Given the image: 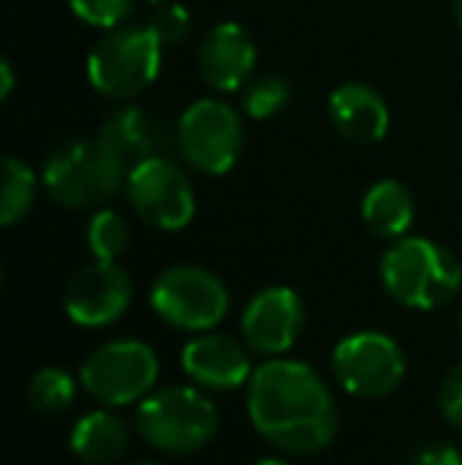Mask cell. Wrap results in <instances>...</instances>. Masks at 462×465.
<instances>
[{
  "instance_id": "6da1fadb",
  "label": "cell",
  "mask_w": 462,
  "mask_h": 465,
  "mask_svg": "<svg viewBox=\"0 0 462 465\" xmlns=\"http://www.w3.org/2000/svg\"><path fill=\"white\" fill-rule=\"evenodd\" d=\"M247 415L257 434L282 453L310 456L336 437V402L310 364L272 358L247 383Z\"/></svg>"
},
{
  "instance_id": "7a4b0ae2",
  "label": "cell",
  "mask_w": 462,
  "mask_h": 465,
  "mask_svg": "<svg viewBox=\"0 0 462 465\" xmlns=\"http://www.w3.org/2000/svg\"><path fill=\"white\" fill-rule=\"evenodd\" d=\"M127 159L105 136L70 140L48 155L42 184L64 209H99L127 187Z\"/></svg>"
},
{
  "instance_id": "3957f363",
  "label": "cell",
  "mask_w": 462,
  "mask_h": 465,
  "mask_svg": "<svg viewBox=\"0 0 462 465\" xmlns=\"http://www.w3.org/2000/svg\"><path fill=\"white\" fill-rule=\"evenodd\" d=\"M383 288L412 311H437L450 304L462 285V266L447 247L428 238H396L380 260Z\"/></svg>"
},
{
  "instance_id": "277c9868",
  "label": "cell",
  "mask_w": 462,
  "mask_h": 465,
  "mask_svg": "<svg viewBox=\"0 0 462 465\" xmlns=\"http://www.w3.org/2000/svg\"><path fill=\"white\" fill-rule=\"evenodd\" d=\"M136 428L143 440L172 456H191L210 447L219 430V409L193 386H165L140 402Z\"/></svg>"
},
{
  "instance_id": "5b68a950",
  "label": "cell",
  "mask_w": 462,
  "mask_h": 465,
  "mask_svg": "<svg viewBox=\"0 0 462 465\" xmlns=\"http://www.w3.org/2000/svg\"><path fill=\"white\" fill-rule=\"evenodd\" d=\"M162 51H165V45L149 25L112 29L102 35V42L89 54L86 76L99 95L127 102V98L146 93L159 80Z\"/></svg>"
},
{
  "instance_id": "8992f818",
  "label": "cell",
  "mask_w": 462,
  "mask_h": 465,
  "mask_svg": "<svg viewBox=\"0 0 462 465\" xmlns=\"http://www.w3.org/2000/svg\"><path fill=\"white\" fill-rule=\"evenodd\" d=\"M178 149L191 168L200 174H229L244 149V124L241 114L222 98H200L178 121Z\"/></svg>"
},
{
  "instance_id": "52a82bcc",
  "label": "cell",
  "mask_w": 462,
  "mask_h": 465,
  "mask_svg": "<svg viewBox=\"0 0 462 465\" xmlns=\"http://www.w3.org/2000/svg\"><path fill=\"white\" fill-rule=\"evenodd\" d=\"M149 304L168 326L187 332H210L229 313V288L210 270L172 266L152 282Z\"/></svg>"
},
{
  "instance_id": "ba28073f",
  "label": "cell",
  "mask_w": 462,
  "mask_h": 465,
  "mask_svg": "<svg viewBox=\"0 0 462 465\" xmlns=\"http://www.w3.org/2000/svg\"><path fill=\"white\" fill-rule=\"evenodd\" d=\"M159 380V358L140 339H117L83 361L80 383L102 405H130L143 399Z\"/></svg>"
},
{
  "instance_id": "9c48e42d",
  "label": "cell",
  "mask_w": 462,
  "mask_h": 465,
  "mask_svg": "<svg viewBox=\"0 0 462 465\" xmlns=\"http://www.w3.org/2000/svg\"><path fill=\"white\" fill-rule=\"evenodd\" d=\"M127 200L133 213L159 232H181L197 213L193 184L168 155H152L130 165Z\"/></svg>"
},
{
  "instance_id": "30bf717a",
  "label": "cell",
  "mask_w": 462,
  "mask_h": 465,
  "mask_svg": "<svg viewBox=\"0 0 462 465\" xmlns=\"http://www.w3.org/2000/svg\"><path fill=\"white\" fill-rule=\"evenodd\" d=\"M333 377L351 396L383 399L406 380V355L383 332H351L333 349Z\"/></svg>"
},
{
  "instance_id": "8fae6325",
  "label": "cell",
  "mask_w": 462,
  "mask_h": 465,
  "mask_svg": "<svg viewBox=\"0 0 462 465\" xmlns=\"http://www.w3.org/2000/svg\"><path fill=\"white\" fill-rule=\"evenodd\" d=\"M130 301H133V282H130L127 270H121L117 263L95 260L67 282L64 311L76 326L102 330L127 313Z\"/></svg>"
},
{
  "instance_id": "7c38bea8",
  "label": "cell",
  "mask_w": 462,
  "mask_h": 465,
  "mask_svg": "<svg viewBox=\"0 0 462 465\" xmlns=\"http://www.w3.org/2000/svg\"><path fill=\"white\" fill-rule=\"evenodd\" d=\"M304 326V304L291 288L272 285L263 288L247 304L241 320V336L253 355L282 358L295 345L298 332Z\"/></svg>"
},
{
  "instance_id": "4fadbf2b",
  "label": "cell",
  "mask_w": 462,
  "mask_h": 465,
  "mask_svg": "<svg viewBox=\"0 0 462 465\" xmlns=\"http://www.w3.org/2000/svg\"><path fill=\"white\" fill-rule=\"evenodd\" d=\"M200 76L216 93H238L251 83L257 67V45L247 35L244 25L219 23L206 32L203 45L197 51Z\"/></svg>"
},
{
  "instance_id": "5bb4252c",
  "label": "cell",
  "mask_w": 462,
  "mask_h": 465,
  "mask_svg": "<svg viewBox=\"0 0 462 465\" xmlns=\"http://www.w3.org/2000/svg\"><path fill=\"white\" fill-rule=\"evenodd\" d=\"M247 345L234 342L231 336L222 332H203V336L191 339L181 351V364H184L187 377L193 383L206 386V390H238V386L251 383L253 368L247 358Z\"/></svg>"
},
{
  "instance_id": "9a60e30c",
  "label": "cell",
  "mask_w": 462,
  "mask_h": 465,
  "mask_svg": "<svg viewBox=\"0 0 462 465\" xmlns=\"http://www.w3.org/2000/svg\"><path fill=\"white\" fill-rule=\"evenodd\" d=\"M329 117H333V127L346 136L349 143L358 146H370V143H380L389 130V108L364 83H342L329 95Z\"/></svg>"
},
{
  "instance_id": "2e32d148",
  "label": "cell",
  "mask_w": 462,
  "mask_h": 465,
  "mask_svg": "<svg viewBox=\"0 0 462 465\" xmlns=\"http://www.w3.org/2000/svg\"><path fill=\"white\" fill-rule=\"evenodd\" d=\"M102 136L121 149V155L130 165L152 159V155H168V149L178 146V134H172V127L159 114H152L149 108H140V104L117 108L102 127Z\"/></svg>"
},
{
  "instance_id": "e0dca14e",
  "label": "cell",
  "mask_w": 462,
  "mask_h": 465,
  "mask_svg": "<svg viewBox=\"0 0 462 465\" xmlns=\"http://www.w3.org/2000/svg\"><path fill=\"white\" fill-rule=\"evenodd\" d=\"M130 443V428L114 411H89L70 430V450L86 465H112L123 456Z\"/></svg>"
},
{
  "instance_id": "ac0fdd59",
  "label": "cell",
  "mask_w": 462,
  "mask_h": 465,
  "mask_svg": "<svg viewBox=\"0 0 462 465\" xmlns=\"http://www.w3.org/2000/svg\"><path fill=\"white\" fill-rule=\"evenodd\" d=\"M361 219L377 238H406L415 222V200L399 181H377L361 200Z\"/></svg>"
},
{
  "instance_id": "d6986e66",
  "label": "cell",
  "mask_w": 462,
  "mask_h": 465,
  "mask_svg": "<svg viewBox=\"0 0 462 465\" xmlns=\"http://www.w3.org/2000/svg\"><path fill=\"white\" fill-rule=\"evenodd\" d=\"M38 193V178L25 162H19L16 155H6L4 162V193H0V225L13 228L19 219H25L35 203Z\"/></svg>"
},
{
  "instance_id": "ffe728a7",
  "label": "cell",
  "mask_w": 462,
  "mask_h": 465,
  "mask_svg": "<svg viewBox=\"0 0 462 465\" xmlns=\"http://www.w3.org/2000/svg\"><path fill=\"white\" fill-rule=\"evenodd\" d=\"M76 380L64 368H42L29 380V405L42 415H61L74 405Z\"/></svg>"
},
{
  "instance_id": "44dd1931",
  "label": "cell",
  "mask_w": 462,
  "mask_h": 465,
  "mask_svg": "<svg viewBox=\"0 0 462 465\" xmlns=\"http://www.w3.org/2000/svg\"><path fill=\"white\" fill-rule=\"evenodd\" d=\"M86 244L95 260L117 263L130 247V228H127V222H123V215L114 213V209H99V213L89 219Z\"/></svg>"
},
{
  "instance_id": "7402d4cb",
  "label": "cell",
  "mask_w": 462,
  "mask_h": 465,
  "mask_svg": "<svg viewBox=\"0 0 462 465\" xmlns=\"http://www.w3.org/2000/svg\"><path fill=\"white\" fill-rule=\"evenodd\" d=\"M241 93H244L247 117H253V121H270V117H276L279 111L289 108V102H291L289 83H285L282 76H272V74L251 80Z\"/></svg>"
},
{
  "instance_id": "603a6c76",
  "label": "cell",
  "mask_w": 462,
  "mask_h": 465,
  "mask_svg": "<svg viewBox=\"0 0 462 465\" xmlns=\"http://www.w3.org/2000/svg\"><path fill=\"white\" fill-rule=\"evenodd\" d=\"M70 10L86 25L112 32V29H121V23L130 16L133 0H70Z\"/></svg>"
},
{
  "instance_id": "cb8c5ba5",
  "label": "cell",
  "mask_w": 462,
  "mask_h": 465,
  "mask_svg": "<svg viewBox=\"0 0 462 465\" xmlns=\"http://www.w3.org/2000/svg\"><path fill=\"white\" fill-rule=\"evenodd\" d=\"M149 29L159 35V42L165 45V48H172V45L184 42V38L191 35L193 16H191V10H187L184 4H174V0H168V4H159V10L152 13V23H149Z\"/></svg>"
},
{
  "instance_id": "d4e9b609",
  "label": "cell",
  "mask_w": 462,
  "mask_h": 465,
  "mask_svg": "<svg viewBox=\"0 0 462 465\" xmlns=\"http://www.w3.org/2000/svg\"><path fill=\"white\" fill-rule=\"evenodd\" d=\"M437 405H440V415H444L453 428L462 430V364L450 368L447 371V377L440 380Z\"/></svg>"
},
{
  "instance_id": "484cf974",
  "label": "cell",
  "mask_w": 462,
  "mask_h": 465,
  "mask_svg": "<svg viewBox=\"0 0 462 465\" xmlns=\"http://www.w3.org/2000/svg\"><path fill=\"white\" fill-rule=\"evenodd\" d=\"M408 465H462V453L453 447H428Z\"/></svg>"
},
{
  "instance_id": "4316f807",
  "label": "cell",
  "mask_w": 462,
  "mask_h": 465,
  "mask_svg": "<svg viewBox=\"0 0 462 465\" xmlns=\"http://www.w3.org/2000/svg\"><path fill=\"white\" fill-rule=\"evenodd\" d=\"M13 86H16V74H13L10 61H0V102L13 95Z\"/></svg>"
},
{
  "instance_id": "83f0119b",
  "label": "cell",
  "mask_w": 462,
  "mask_h": 465,
  "mask_svg": "<svg viewBox=\"0 0 462 465\" xmlns=\"http://www.w3.org/2000/svg\"><path fill=\"white\" fill-rule=\"evenodd\" d=\"M453 13H457V23H459V29H462V0L453 4Z\"/></svg>"
},
{
  "instance_id": "f1b7e54d",
  "label": "cell",
  "mask_w": 462,
  "mask_h": 465,
  "mask_svg": "<svg viewBox=\"0 0 462 465\" xmlns=\"http://www.w3.org/2000/svg\"><path fill=\"white\" fill-rule=\"evenodd\" d=\"M251 465H289V462H282V460H257V462H251Z\"/></svg>"
},
{
  "instance_id": "f546056e",
  "label": "cell",
  "mask_w": 462,
  "mask_h": 465,
  "mask_svg": "<svg viewBox=\"0 0 462 465\" xmlns=\"http://www.w3.org/2000/svg\"><path fill=\"white\" fill-rule=\"evenodd\" d=\"M130 465H162V462H152V460H136V462H130Z\"/></svg>"
},
{
  "instance_id": "4dcf8cb0",
  "label": "cell",
  "mask_w": 462,
  "mask_h": 465,
  "mask_svg": "<svg viewBox=\"0 0 462 465\" xmlns=\"http://www.w3.org/2000/svg\"><path fill=\"white\" fill-rule=\"evenodd\" d=\"M146 4H168V0H146Z\"/></svg>"
},
{
  "instance_id": "1f68e13d",
  "label": "cell",
  "mask_w": 462,
  "mask_h": 465,
  "mask_svg": "<svg viewBox=\"0 0 462 465\" xmlns=\"http://www.w3.org/2000/svg\"><path fill=\"white\" fill-rule=\"evenodd\" d=\"M459 330H462V317H459Z\"/></svg>"
}]
</instances>
